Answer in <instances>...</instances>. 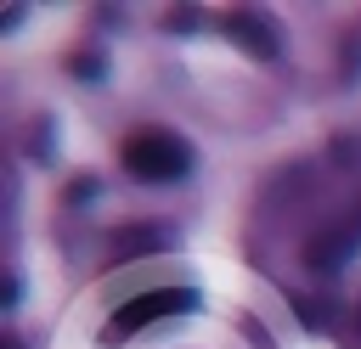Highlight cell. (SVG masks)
<instances>
[{"mask_svg":"<svg viewBox=\"0 0 361 349\" xmlns=\"http://www.w3.org/2000/svg\"><path fill=\"white\" fill-rule=\"evenodd\" d=\"M118 163H124L135 180H180V174L192 169V146H186L175 129L147 124V129H130V135L118 141Z\"/></svg>","mask_w":361,"mask_h":349,"instance_id":"1","label":"cell"},{"mask_svg":"<svg viewBox=\"0 0 361 349\" xmlns=\"http://www.w3.org/2000/svg\"><path fill=\"white\" fill-rule=\"evenodd\" d=\"M186 310H197V287H152V293H141V298L113 310L102 343H124L130 332H147L152 321H169V315H186Z\"/></svg>","mask_w":361,"mask_h":349,"instance_id":"2","label":"cell"},{"mask_svg":"<svg viewBox=\"0 0 361 349\" xmlns=\"http://www.w3.org/2000/svg\"><path fill=\"white\" fill-rule=\"evenodd\" d=\"M355 248H361V197H355L344 214H333V220L305 242V265H310V270H344Z\"/></svg>","mask_w":361,"mask_h":349,"instance_id":"3","label":"cell"},{"mask_svg":"<svg viewBox=\"0 0 361 349\" xmlns=\"http://www.w3.org/2000/svg\"><path fill=\"white\" fill-rule=\"evenodd\" d=\"M226 39H237L248 56H259V62H271L276 51H282V34L259 17V11H226Z\"/></svg>","mask_w":361,"mask_h":349,"instance_id":"4","label":"cell"},{"mask_svg":"<svg viewBox=\"0 0 361 349\" xmlns=\"http://www.w3.org/2000/svg\"><path fill=\"white\" fill-rule=\"evenodd\" d=\"M169 248V225H124L118 242H113V259H130V253H164Z\"/></svg>","mask_w":361,"mask_h":349,"instance_id":"5","label":"cell"},{"mask_svg":"<svg viewBox=\"0 0 361 349\" xmlns=\"http://www.w3.org/2000/svg\"><path fill=\"white\" fill-rule=\"evenodd\" d=\"M288 298H293V310H299V321H305L310 332L327 326V304H316V298H305V293H288Z\"/></svg>","mask_w":361,"mask_h":349,"instance_id":"6","label":"cell"},{"mask_svg":"<svg viewBox=\"0 0 361 349\" xmlns=\"http://www.w3.org/2000/svg\"><path fill=\"white\" fill-rule=\"evenodd\" d=\"M102 68H107V62H102L96 51H73V56H68V73H73V79H102Z\"/></svg>","mask_w":361,"mask_h":349,"instance_id":"7","label":"cell"},{"mask_svg":"<svg viewBox=\"0 0 361 349\" xmlns=\"http://www.w3.org/2000/svg\"><path fill=\"white\" fill-rule=\"evenodd\" d=\"M28 158H51V118H34V129H28Z\"/></svg>","mask_w":361,"mask_h":349,"instance_id":"8","label":"cell"},{"mask_svg":"<svg viewBox=\"0 0 361 349\" xmlns=\"http://www.w3.org/2000/svg\"><path fill=\"white\" fill-rule=\"evenodd\" d=\"M102 186H96V174H73L68 180V203H85V197H96Z\"/></svg>","mask_w":361,"mask_h":349,"instance_id":"9","label":"cell"},{"mask_svg":"<svg viewBox=\"0 0 361 349\" xmlns=\"http://www.w3.org/2000/svg\"><path fill=\"white\" fill-rule=\"evenodd\" d=\"M333 158L338 163H361V141L355 135H333Z\"/></svg>","mask_w":361,"mask_h":349,"instance_id":"10","label":"cell"},{"mask_svg":"<svg viewBox=\"0 0 361 349\" xmlns=\"http://www.w3.org/2000/svg\"><path fill=\"white\" fill-rule=\"evenodd\" d=\"M164 28H169V34H186V28H197V11H192V6H180V11H169V17H164Z\"/></svg>","mask_w":361,"mask_h":349,"instance_id":"11","label":"cell"},{"mask_svg":"<svg viewBox=\"0 0 361 349\" xmlns=\"http://www.w3.org/2000/svg\"><path fill=\"white\" fill-rule=\"evenodd\" d=\"M0 349H23V343H17V332H6V338H0Z\"/></svg>","mask_w":361,"mask_h":349,"instance_id":"12","label":"cell"},{"mask_svg":"<svg viewBox=\"0 0 361 349\" xmlns=\"http://www.w3.org/2000/svg\"><path fill=\"white\" fill-rule=\"evenodd\" d=\"M355 326H361V310H355Z\"/></svg>","mask_w":361,"mask_h":349,"instance_id":"13","label":"cell"}]
</instances>
